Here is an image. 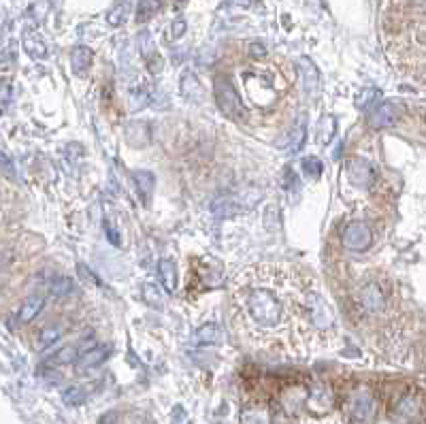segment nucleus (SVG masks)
<instances>
[{
  "label": "nucleus",
  "mask_w": 426,
  "mask_h": 424,
  "mask_svg": "<svg viewBox=\"0 0 426 424\" xmlns=\"http://www.w3.org/2000/svg\"><path fill=\"white\" fill-rule=\"evenodd\" d=\"M231 322L256 348L303 356L334 330L316 279L299 264L260 262L231 282Z\"/></svg>",
  "instance_id": "1"
},
{
  "label": "nucleus",
  "mask_w": 426,
  "mask_h": 424,
  "mask_svg": "<svg viewBox=\"0 0 426 424\" xmlns=\"http://www.w3.org/2000/svg\"><path fill=\"white\" fill-rule=\"evenodd\" d=\"M352 305L361 324H377V320L386 318L392 305V290L388 279L379 277L377 273L367 275L354 288Z\"/></svg>",
  "instance_id": "2"
},
{
  "label": "nucleus",
  "mask_w": 426,
  "mask_h": 424,
  "mask_svg": "<svg viewBox=\"0 0 426 424\" xmlns=\"http://www.w3.org/2000/svg\"><path fill=\"white\" fill-rule=\"evenodd\" d=\"M343 412L352 422H371L377 414V396L371 388L358 386L354 388L343 403Z\"/></svg>",
  "instance_id": "3"
},
{
  "label": "nucleus",
  "mask_w": 426,
  "mask_h": 424,
  "mask_svg": "<svg viewBox=\"0 0 426 424\" xmlns=\"http://www.w3.org/2000/svg\"><path fill=\"white\" fill-rule=\"evenodd\" d=\"M390 416H392V420H396L401 424H420L426 418L424 399L418 392H407V394L398 396Z\"/></svg>",
  "instance_id": "4"
},
{
  "label": "nucleus",
  "mask_w": 426,
  "mask_h": 424,
  "mask_svg": "<svg viewBox=\"0 0 426 424\" xmlns=\"http://www.w3.org/2000/svg\"><path fill=\"white\" fill-rule=\"evenodd\" d=\"M215 100L220 111L231 120H239L243 116V107L237 94V87L226 77H215Z\"/></svg>",
  "instance_id": "5"
},
{
  "label": "nucleus",
  "mask_w": 426,
  "mask_h": 424,
  "mask_svg": "<svg viewBox=\"0 0 426 424\" xmlns=\"http://www.w3.org/2000/svg\"><path fill=\"white\" fill-rule=\"evenodd\" d=\"M341 243L348 252H367L373 243V231L363 220L350 222V224L343 229Z\"/></svg>",
  "instance_id": "6"
},
{
  "label": "nucleus",
  "mask_w": 426,
  "mask_h": 424,
  "mask_svg": "<svg viewBox=\"0 0 426 424\" xmlns=\"http://www.w3.org/2000/svg\"><path fill=\"white\" fill-rule=\"evenodd\" d=\"M305 405L311 414H328L334 405V392L326 384H316L305 396Z\"/></svg>",
  "instance_id": "7"
},
{
  "label": "nucleus",
  "mask_w": 426,
  "mask_h": 424,
  "mask_svg": "<svg viewBox=\"0 0 426 424\" xmlns=\"http://www.w3.org/2000/svg\"><path fill=\"white\" fill-rule=\"evenodd\" d=\"M348 177L358 188H369L375 180V169L365 158H352L348 162Z\"/></svg>",
  "instance_id": "8"
},
{
  "label": "nucleus",
  "mask_w": 426,
  "mask_h": 424,
  "mask_svg": "<svg viewBox=\"0 0 426 424\" xmlns=\"http://www.w3.org/2000/svg\"><path fill=\"white\" fill-rule=\"evenodd\" d=\"M398 120V107L394 103H382L379 107L373 109V114L369 116V124L373 128H388L394 126Z\"/></svg>",
  "instance_id": "9"
},
{
  "label": "nucleus",
  "mask_w": 426,
  "mask_h": 424,
  "mask_svg": "<svg viewBox=\"0 0 426 424\" xmlns=\"http://www.w3.org/2000/svg\"><path fill=\"white\" fill-rule=\"evenodd\" d=\"M26 54L34 60H43L47 58V45H45V39L36 32V30H26L24 32V41H21Z\"/></svg>",
  "instance_id": "10"
},
{
  "label": "nucleus",
  "mask_w": 426,
  "mask_h": 424,
  "mask_svg": "<svg viewBox=\"0 0 426 424\" xmlns=\"http://www.w3.org/2000/svg\"><path fill=\"white\" fill-rule=\"evenodd\" d=\"M109 354H111V348L109 346H94V348H89L81 359L77 361V367L79 369H89V367H96L100 365L103 361L109 359Z\"/></svg>",
  "instance_id": "11"
},
{
  "label": "nucleus",
  "mask_w": 426,
  "mask_h": 424,
  "mask_svg": "<svg viewBox=\"0 0 426 424\" xmlns=\"http://www.w3.org/2000/svg\"><path fill=\"white\" fill-rule=\"evenodd\" d=\"M243 424H273L271 410L266 405H248L241 414Z\"/></svg>",
  "instance_id": "12"
},
{
  "label": "nucleus",
  "mask_w": 426,
  "mask_h": 424,
  "mask_svg": "<svg viewBox=\"0 0 426 424\" xmlns=\"http://www.w3.org/2000/svg\"><path fill=\"white\" fill-rule=\"evenodd\" d=\"M301 71L305 75V90L309 94H316L320 87V71L316 69V64L309 58H301Z\"/></svg>",
  "instance_id": "13"
},
{
  "label": "nucleus",
  "mask_w": 426,
  "mask_h": 424,
  "mask_svg": "<svg viewBox=\"0 0 426 424\" xmlns=\"http://www.w3.org/2000/svg\"><path fill=\"white\" fill-rule=\"evenodd\" d=\"M132 11V0H118V3L114 5V9H111L107 13V21H109V26H124L126 24V19Z\"/></svg>",
  "instance_id": "14"
},
{
  "label": "nucleus",
  "mask_w": 426,
  "mask_h": 424,
  "mask_svg": "<svg viewBox=\"0 0 426 424\" xmlns=\"http://www.w3.org/2000/svg\"><path fill=\"white\" fill-rule=\"evenodd\" d=\"M71 64H73V71L77 75H83L89 69V64H92V50L85 47V45H77L71 52Z\"/></svg>",
  "instance_id": "15"
},
{
  "label": "nucleus",
  "mask_w": 426,
  "mask_h": 424,
  "mask_svg": "<svg viewBox=\"0 0 426 424\" xmlns=\"http://www.w3.org/2000/svg\"><path fill=\"white\" fill-rule=\"evenodd\" d=\"M45 307V299L34 295V297H28L24 303H21V309H19V322H30L34 320L39 314H41V309Z\"/></svg>",
  "instance_id": "16"
},
{
  "label": "nucleus",
  "mask_w": 426,
  "mask_h": 424,
  "mask_svg": "<svg viewBox=\"0 0 426 424\" xmlns=\"http://www.w3.org/2000/svg\"><path fill=\"white\" fill-rule=\"evenodd\" d=\"M194 341L198 346H213V343H220L222 341V330L217 324H203L196 335H194Z\"/></svg>",
  "instance_id": "17"
},
{
  "label": "nucleus",
  "mask_w": 426,
  "mask_h": 424,
  "mask_svg": "<svg viewBox=\"0 0 426 424\" xmlns=\"http://www.w3.org/2000/svg\"><path fill=\"white\" fill-rule=\"evenodd\" d=\"M158 275H160V282L164 284V288L169 290V293H173L175 286H177V266L173 260L169 258H162L158 262Z\"/></svg>",
  "instance_id": "18"
},
{
  "label": "nucleus",
  "mask_w": 426,
  "mask_h": 424,
  "mask_svg": "<svg viewBox=\"0 0 426 424\" xmlns=\"http://www.w3.org/2000/svg\"><path fill=\"white\" fill-rule=\"evenodd\" d=\"M62 332H64V328H62V326H56V324L43 328V330L36 335V350H47L50 346H54V343L62 337Z\"/></svg>",
  "instance_id": "19"
},
{
  "label": "nucleus",
  "mask_w": 426,
  "mask_h": 424,
  "mask_svg": "<svg viewBox=\"0 0 426 424\" xmlns=\"http://www.w3.org/2000/svg\"><path fill=\"white\" fill-rule=\"evenodd\" d=\"M134 186H137V192H139L143 203H147L149 196H151V190H153V175L147 171H137L134 173Z\"/></svg>",
  "instance_id": "20"
},
{
  "label": "nucleus",
  "mask_w": 426,
  "mask_h": 424,
  "mask_svg": "<svg viewBox=\"0 0 426 424\" xmlns=\"http://www.w3.org/2000/svg\"><path fill=\"white\" fill-rule=\"evenodd\" d=\"M160 7H162V0H139L137 13H134V19H137L139 24H143V21L151 19L156 13H158Z\"/></svg>",
  "instance_id": "21"
},
{
  "label": "nucleus",
  "mask_w": 426,
  "mask_h": 424,
  "mask_svg": "<svg viewBox=\"0 0 426 424\" xmlns=\"http://www.w3.org/2000/svg\"><path fill=\"white\" fill-rule=\"evenodd\" d=\"M81 356H83V350H77L75 346H66V348L58 350L52 356V363H56V365H73V363H77L81 359Z\"/></svg>",
  "instance_id": "22"
},
{
  "label": "nucleus",
  "mask_w": 426,
  "mask_h": 424,
  "mask_svg": "<svg viewBox=\"0 0 426 424\" xmlns=\"http://www.w3.org/2000/svg\"><path fill=\"white\" fill-rule=\"evenodd\" d=\"M334 128H337V120H334L332 116H326V118L320 122V130H324V135H318V143L328 145L330 139L334 137Z\"/></svg>",
  "instance_id": "23"
},
{
  "label": "nucleus",
  "mask_w": 426,
  "mask_h": 424,
  "mask_svg": "<svg viewBox=\"0 0 426 424\" xmlns=\"http://www.w3.org/2000/svg\"><path fill=\"white\" fill-rule=\"evenodd\" d=\"M305 128H307V118L301 116L292 130V145H290V151H299L301 145L305 143Z\"/></svg>",
  "instance_id": "24"
},
{
  "label": "nucleus",
  "mask_w": 426,
  "mask_h": 424,
  "mask_svg": "<svg viewBox=\"0 0 426 424\" xmlns=\"http://www.w3.org/2000/svg\"><path fill=\"white\" fill-rule=\"evenodd\" d=\"M85 401V390L81 386H71L69 390H64V403L66 405H81Z\"/></svg>",
  "instance_id": "25"
},
{
  "label": "nucleus",
  "mask_w": 426,
  "mask_h": 424,
  "mask_svg": "<svg viewBox=\"0 0 426 424\" xmlns=\"http://www.w3.org/2000/svg\"><path fill=\"white\" fill-rule=\"evenodd\" d=\"M322 171H324L322 162H320L318 158H313V156H309V158L303 160V173H305L307 177H313V180H316V177L322 175Z\"/></svg>",
  "instance_id": "26"
},
{
  "label": "nucleus",
  "mask_w": 426,
  "mask_h": 424,
  "mask_svg": "<svg viewBox=\"0 0 426 424\" xmlns=\"http://www.w3.org/2000/svg\"><path fill=\"white\" fill-rule=\"evenodd\" d=\"M141 293H143V299H145L149 305H153V307H160V305H162V295L158 293V288H156L153 284H145Z\"/></svg>",
  "instance_id": "27"
},
{
  "label": "nucleus",
  "mask_w": 426,
  "mask_h": 424,
  "mask_svg": "<svg viewBox=\"0 0 426 424\" xmlns=\"http://www.w3.org/2000/svg\"><path fill=\"white\" fill-rule=\"evenodd\" d=\"M71 279H64V277H58L54 284H52V295H56V297H66L71 293Z\"/></svg>",
  "instance_id": "28"
},
{
  "label": "nucleus",
  "mask_w": 426,
  "mask_h": 424,
  "mask_svg": "<svg viewBox=\"0 0 426 424\" xmlns=\"http://www.w3.org/2000/svg\"><path fill=\"white\" fill-rule=\"evenodd\" d=\"M184 30H186V21L184 19H177L175 21V24H173V39H179V36H182L184 34Z\"/></svg>",
  "instance_id": "29"
},
{
  "label": "nucleus",
  "mask_w": 426,
  "mask_h": 424,
  "mask_svg": "<svg viewBox=\"0 0 426 424\" xmlns=\"http://www.w3.org/2000/svg\"><path fill=\"white\" fill-rule=\"evenodd\" d=\"M7 103H9V83L3 85V107H7Z\"/></svg>",
  "instance_id": "30"
}]
</instances>
